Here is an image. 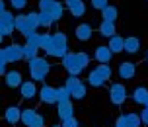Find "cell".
Segmentation results:
<instances>
[{"instance_id": "1", "label": "cell", "mask_w": 148, "mask_h": 127, "mask_svg": "<svg viewBox=\"0 0 148 127\" xmlns=\"http://www.w3.org/2000/svg\"><path fill=\"white\" fill-rule=\"evenodd\" d=\"M45 53H47L49 57H55V59L62 61L68 55V39H66V35H64L62 31H55V33H53V45Z\"/></svg>"}, {"instance_id": "2", "label": "cell", "mask_w": 148, "mask_h": 127, "mask_svg": "<svg viewBox=\"0 0 148 127\" xmlns=\"http://www.w3.org/2000/svg\"><path fill=\"white\" fill-rule=\"evenodd\" d=\"M27 67H29V76L31 80H39V82H43L47 75H49V70H51V63L43 57H35V59H31L27 63Z\"/></svg>"}, {"instance_id": "3", "label": "cell", "mask_w": 148, "mask_h": 127, "mask_svg": "<svg viewBox=\"0 0 148 127\" xmlns=\"http://www.w3.org/2000/svg\"><path fill=\"white\" fill-rule=\"evenodd\" d=\"M14 31H18V28H16V16L12 14L10 10L0 12V37L6 39V37H10Z\"/></svg>"}, {"instance_id": "4", "label": "cell", "mask_w": 148, "mask_h": 127, "mask_svg": "<svg viewBox=\"0 0 148 127\" xmlns=\"http://www.w3.org/2000/svg\"><path fill=\"white\" fill-rule=\"evenodd\" d=\"M39 12H49L55 18V22H59L64 16V6L59 0H39Z\"/></svg>"}, {"instance_id": "5", "label": "cell", "mask_w": 148, "mask_h": 127, "mask_svg": "<svg viewBox=\"0 0 148 127\" xmlns=\"http://www.w3.org/2000/svg\"><path fill=\"white\" fill-rule=\"evenodd\" d=\"M62 67H64V70H66L70 76H78L84 70V68L80 67V61H78V55L76 53H68L66 57L62 59Z\"/></svg>"}, {"instance_id": "6", "label": "cell", "mask_w": 148, "mask_h": 127, "mask_svg": "<svg viewBox=\"0 0 148 127\" xmlns=\"http://www.w3.org/2000/svg\"><path fill=\"white\" fill-rule=\"evenodd\" d=\"M109 100H111V104H113V106H121V104H123V102L127 100V88H125V84H121V82L111 84V88H109Z\"/></svg>"}, {"instance_id": "7", "label": "cell", "mask_w": 148, "mask_h": 127, "mask_svg": "<svg viewBox=\"0 0 148 127\" xmlns=\"http://www.w3.org/2000/svg\"><path fill=\"white\" fill-rule=\"evenodd\" d=\"M4 49V53H6L8 57V63H20V61H23V45L20 43H10L6 45V47H2Z\"/></svg>"}, {"instance_id": "8", "label": "cell", "mask_w": 148, "mask_h": 127, "mask_svg": "<svg viewBox=\"0 0 148 127\" xmlns=\"http://www.w3.org/2000/svg\"><path fill=\"white\" fill-rule=\"evenodd\" d=\"M117 75H119V78H123V80H131V78L136 76V65L131 63V61L121 63L117 67Z\"/></svg>"}, {"instance_id": "9", "label": "cell", "mask_w": 148, "mask_h": 127, "mask_svg": "<svg viewBox=\"0 0 148 127\" xmlns=\"http://www.w3.org/2000/svg\"><path fill=\"white\" fill-rule=\"evenodd\" d=\"M74 35H76V39H78V41L86 43V41H90V39H92V35H94V28H92L90 23L82 22V23H78V26H76Z\"/></svg>"}, {"instance_id": "10", "label": "cell", "mask_w": 148, "mask_h": 127, "mask_svg": "<svg viewBox=\"0 0 148 127\" xmlns=\"http://www.w3.org/2000/svg\"><path fill=\"white\" fill-rule=\"evenodd\" d=\"M39 98L43 104H59L57 100V88H53L49 84H43V88L39 90Z\"/></svg>"}, {"instance_id": "11", "label": "cell", "mask_w": 148, "mask_h": 127, "mask_svg": "<svg viewBox=\"0 0 148 127\" xmlns=\"http://www.w3.org/2000/svg\"><path fill=\"white\" fill-rule=\"evenodd\" d=\"M57 115H59L60 121H66V119H70V117H74L72 100H70V102H59V104H57Z\"/></svg>"}, {"instance_id": "12", "label": "cell", "mask_w": 148, "mask_h": 127, "mask_svg": "<svg viewBox=\"0 0 148 127\" xmlns=\"http://www.w3.org/2000/svg\"><path fill=\"white\" fill-rule=\"evenodd\" d=\"M94 57L99 65H109V61L113 59V51L109 49V45H99V47H96Z\"/></svg>"}, {"instance_id": "13", "label": "cell", "mask_w": 148, "mask_h": 127, "mask_svg": "<svg viewBox=\"0 0 148 127\" xmlns=\"http://www.w3.org/2000/svg\"><path fill=\"white\" fill-rule=\"evenodd\" d=\"M4 121L8 125H16L18 121H22V110L18 106H8L4 112Z\"/></svg>"}, {"instance_id": "14", "label": "cell", "mask_w": 148, "mask_h": 127, "mask_svg": "<svg viewBox=\"0 0 148 127\" xmlns=\"http://www.w3.org/2000/svg\"><path fill=\"white\" fill-rule=\"evenodd\" d=\"M64 4H66L68 12H70L74 18H82V16L86 14V4H84L82 0H64Z\"/></svg>"}, {"instance_id": "15", "label": "cell", "mask_w": 148, "mask_h": 127, "mask_svg": "<svg viewBox=\"0 0 148 127\" xmlns=\"http://www.w3.org/2000/svg\"><path fill=\"white\" fill-rule=\"evenodd\" d=\"M4 84H6L8 88H20L23 84V80H22V72L20 70H8V75L4 76Z\"/></svg>"}, {"instance_id": "16", "label": "cell", "mask_w": 148, "mask_h": 127, "mask_svg": "<svg viewBox=\"0 0 148 127\" xmlns=\"http://www.w3.org/2000/svg\"><path fill=\"white\" fill-rule=\"evenodd\" d=\"M35 94H37L35 80H23V84L20 86V96L23 100H31V98H35Z\"/></svg>"}, {"instance_id": "17", "label": "cell", "mask_w": 148, "mask_h": 127, "mask_svg": "<svg viewBox=\"0 0 148 127\" xmlns=\"http://www.w3.org/2000/svg\"><path fill=\"white\" fill-rule=\"evenodd\" d=\"M105 82H107V80H105V78L99 75V72H97L96 68H94V70H90L88 76H86V84H90L92 88H101Z\"/></svg>"}, {"instance_id": "18", "label": "cell", "mask_w": 148, "mask_h": 127, "mask_svg": "<svg viewBox=\"0 0 148 127\" xmlns=\"http://www.w3.org/2000/svg\"><path fill=\"white\" fill-rule=\"evenodd\" d=\"M140 51V39L131 35V37H125V53L129 55H136Z\"/></svg>"}, {"instance_id": "19", "label": "cell", "mask_w": 148, "mask_h": 127, "mask_svg": "<svg viewBox=\"0 0 148 127\" xmlns=\"http://www.w3.org/2000/svg\"><path fill=\"white\" fill-rule=\"evenodd\" d=\"M97 31H99V35H101V37L111 39L115 33H117V28H115V23H113V22H103V20H101L99 30H97Z\"/></svg>"}, {"instance_id": "20", "label": "cell", "mask_w": 148, "mask_h": 127, "mask_svg": "<svg viewBox=\"0 0 148 127\" xmlns=\"http://www.w3.org/2000/svg\"><path fill=\"white\" fill-rule=\"evenodd\" d=\"M16 28H18V31L22 33V35H25L29 30V20H27V14H18L16 16Z\"/></svg>"}, {"instance_id": "21", "label": "cell", "mask_w": 148, "mask_h": 127, "mask_svg": "<svg viewBox=\"0 0 148 127\" xmlns=\"http://www.w3.org/2000/svg\"><path fill=\"white\" fill-rule=\"evenodd\" d=\"M119 18V10L117 6H113V4H109V6L105 8V10H101V20L103 22H113L115 23V20Z\"/></svg>"}, {"instance_id": "22", "label": "cell", "mask_w": 148, "mask_h": 127, "mask_svg": "<svg viewBox=\"0 0 148 127\" xmlns=\"http://www.w3.org/2000/svg\"><path fill=\"white\" fill-rule=\"evenodd\" d=\"M107 45H109L111 51H113V55H115V53H121V51H125V37H121V35H113Z\"/></svg>"}, {"instance_id": "23", "label": "cell", "mask_w": 148, "mask_h": 127, "mask_svg": "<svg viewBox=\"0 0 148 127\" xmlns=\"http://www.w3.org/2000/svg\"><path fill=\"white\" fill-rule=\"evenodd\" d=\"M39 115V113L33 110V108H27V110H22V123L25 127H31V123L35 121V117Z\"/></svg>"}, {"instance_id": "24", "label": "cell", "mask_w": 148, "mask_h": 127, "mask_svg": "<svg viewBox=\"0 0 148 127\" xmlns=\"http://www.w3.org/2000/svg\"><path fill=\"white\" fill-rule=\"evenodd\" d=\"M146 96H148V90L144 88V86H136V88L133 90V102H134V104H142V106H144Z\"/></svg>"}, {"instance_id": "25", "label": "cell", "mask_w": 148, "mask_h": 127, "mask_svg": "<svg viewBox=\"0 0 148 127\" xmlns=\"http://www.w3.org/2000/svg\"><path fill=\"white\" fill-rule=\"evenodd\" d=\"M37 51H39V47L25 43V45H23V61H27V63H29L31 59H35V57H37Z\"/></svg>"}, {"instance_id": "26", "label": "cell", "mask_w": 148, "mask_h": 127, "mask_svg": "<svg viewBox=\"0 0 148 127\" xmlns=\"http://www.w3.org/2000/svg\"><path fill=\"white\" fill-rule=\"evenodd\" d=\"M86 94H88V86L82 82V84H78V86L72 90V100L80 102V100H84V98H86Z\"/></svg>"}, {"instance_id": "27", "label": "cell", "mask_w": 148, "mask_h": 127, "mask_svg": "<svg viewBox=\"0 0 148 127\" xmlns=\"http://www.w3.org/2000/svg\"><path fill=\"white\" fill-rule=\"evenodd\" d=\"M55 23V18H53L49 12H39V26L41 28H49Z\"/></svg>"}, {"instance_id": "28", "label": "cell", "mask_w": 148, "mask_h": 127, "mask_svg": "<svg viewBox=\"0 0 148 127\" xmlns=\"http://www.w3.org/2000/svg\"><path fill=\"white\" fill-rule=\"evenodd\" d=\"M57 100H59V102H70V100H72L70 90H68L66 86H60V88H57Z\"/></svg>"}, {"instance_id": "29", "label": "cell", "mask_w": 148, "mask_h": 127, "mask_svg": "<svg viewBox=\"0 0 148 127\" xmlns=\"http://www.w3.org/2000/svg\"><path fill=\"white\" fill-rule=\"evenodd\" d=\"M23 37H25V43L39 47V41H41V33H37V31H27V33H25Z\"/></svg>"}, {"instance_id": "30", "label": "cell", "mask_w": 148, "mask_h": 127, "mask_svg": "<svg viewBox=\"0 0 148 127\" xmlns=\"http://www.w3.org/2000/svg\"><path fill=\"white\" fill-rule=\"evenodd\" d=\"M127 123H129V127H140L142 125V117L138 115V113H127Z\"/></svg>"}, {"instance_id": "31", "label": "cell", "mask_w": 148, "mask_h": 127, "mask_svg": "<svg viewBox=\"0 0 148 127\" xmlns=\"http://www.w3.org/2000/svg\"><path fill=\"white\" fill-rule=\"evenodd\" d=\"M27 20H29V30L37 31V28H39V12H27Z\"/></svg>"}, {"instance_id": "32", "label": "cell", "mask_w": 148, "mask_h": 127, "mask_svg": "<svg viewBox=\"0 0 148 127\" xmlns=\"http://www.w3.org/2000/svg\"><path fill=\"white\" fill-rule=\"evenodd\" d=\"M53 45V33H41V41H39V49H49Z\"/></svg>"}, {"instance_id": "33", "label": "cell", "mask_w": 148, "mask_h": 127, "mask_svg": "<svg viewBox=\"0 0 148 127\" xmlns=\"http://www.w3.org/2000/svg\"><path fill=\"white\" fill-rule=\"evenodd\" d=\"M96 70H97V72H99L101 76H103L105 80H109V78H111V75H113V70H111V67H109V65H97V67H96Z\"/></svg>"}, {"instance_id": "34", "label": "cell", "mask_w": 148, "mask_h": 127, "mask_svg": "<svg viewBox=\"0 0 148 127\" xmlns=\"http://www.w3.org/2000/svg\"><path fill=\"white\" fill-rule=\"evenodd\" d=\"M78 84H82V80L78 78V76H70V75H68V78H66V82H64V86H66V88L70 90V94H72V90L76 88Z\"/></svg>"}, {"instance_id": "35", "label": "cell", "mask_w": 148, "mask_h": 127, "mask_svg": "<svg viewBox=\"0 0 148 127\" xmlns=\"http://www.w3.org/2000/svg\"><path fill=\"white\" fill-rule=\"evenodd\" d=\"M90 4H92V8H96V10H105V8L109 6V0H90Z\"/></svg>"}, {"instance_id": "36", "label": "cell", "mask_w": 148, "mask_h": 127, "mask_svg": "<svg viewBox=\"0 0 148 127\" xmlns=\"http://www.w3.org/2000/svg\"><path fill=\"white\" fill-rule=\"evenodd\" d=\"M76 55H78V61H80V67L82 68H88V65H90V55H88V53L78 51Z\"/></svg>"}, {"instance_id": "37", "label": "cell", "mask_w": 148, "mask_h": 127, "mask_svg": "<svg viewBox=\"0 0 148 127\" xmlns=\"http://www.w3.org/2000/svg\"><path fill=\"white\" fill-rule=\"evenodd\" d=\"M10 2V6L14 8V10H23V8L27 6V0H8Z\"/></svg>"}, {"instance_id": "38", "label": "cell", "mask_w": 148, "mask_h": 127, "mask_svg": "<svg viewBox=\"0 0 148 127\" xmlns=\"http://www.w3.org/2000/svg\"><path fill=\"white\" fill-rule=\"evenodd\" d=\"M62 127H80V121L76 119V117H70V119L62 121Z\"/></svg>"}, {"instance_id": "39", "label": "cell", "mask_w": 148, "mask_h": 127, "mask_svg": "<svg viewBox=\"0 0 148 127\" xmlns=\"http://www.w3.org/2000/svg\"><path fill=\"white\" fill-rule=\"evenodd\" d=\"M115 127H129V123H127V117H125V115H119L117 119H115Z\"/></svg>"}, {"instance_id": "40", "label": "cell", "mask_w": 148, "mask_h": 127, "mask_svg": "<svg viewBox=\"0 0 148 127\" xmlns=\"http://www.w3.org/2000/svg\"><path fill=\"white\" fill-rule=\"evenodd\" d=\"M31 127H45V117H43V115H37L35 121L31 123Z\"/></svg>"}, {"instance_id": "41", "label": "cell", "mask_w": 148, "mask_h": 127, "mask_svg": "<svg viewBox=\"0 0 148 127\" xmlns=\"http://www.w3.org/2000/svg\"><path fill=\"white\" fill-rule=\"evenodd\" d=\"M140 117H142V125H148V108H144L140 112Z\"/></svg>"}, {"instance_id": "42", "label": "cell", "mask_w": 148, "mask_h": 127, "mask_svg": "<svg viewBox=\"0 0 148 127\" xmlns=\"http://www.w3.org/2000/svg\"><path fill=\"white\" fill-rule=\"evenodd\" d=\"M144 108H148V96H146V100H144Z\"/></svg>"}, {"instance_id": "43", "label": "cell", "mask_w": 148, "mask_h": 127, "mask_svg": "<svg viewBox=\"0 0 148 127\" xmlns=\"http://www.w3.org/2000/svg\"><path fill=\"white\" fill-rule=\"evenodd\" d=\"M51 127H62V123H60V125H59V123H55V125H51Z\"/></svg>"}, {"instance_id": "44", "label": "cell", "mask_w": 148, "mask_h": 127, "mask_svg": "<svg viewBox=\"0 0 148 127\" xmlns=\"http://www.w3.org/2000/svg\"><path fill=\"white\" fill-rule=\"evenodd\" d=\"M146 59H148V51H146Z\"/></svg>"}]
</instances>
